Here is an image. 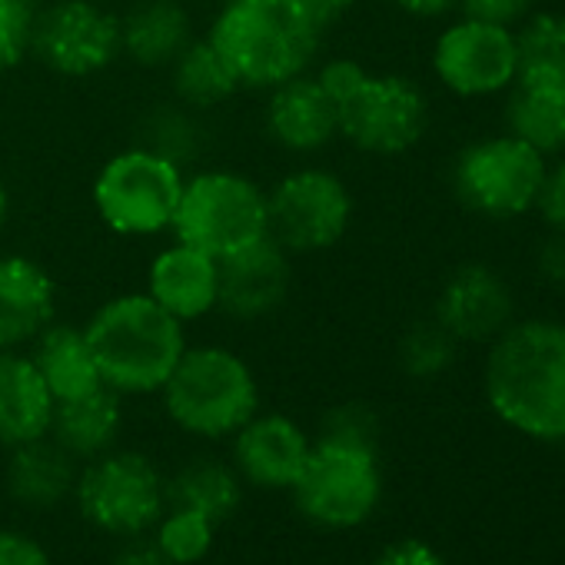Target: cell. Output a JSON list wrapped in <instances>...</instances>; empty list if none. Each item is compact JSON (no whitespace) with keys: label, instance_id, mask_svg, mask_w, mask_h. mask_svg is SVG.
Returning a JSON list of instances; mask_svg holds the SVG:
<instances>
[{"label":"cell","instance_id":"ac0fdd59","mask_svg":"<svg viewBox=\"0 0 565 565\" xmlns=\"http://www.w3.org/2000/svg\"><path fill=\"white\" fill-rule=\"evenodd\" d=\"M310 433L287 413H256L230 436V466L256 489L290 492L310 456Z\"/></svg>","mask_w":565,"mask_h":565},{"label":"cell","instance_id":"836d02e7","mask_svg":"<svg viewBox=\"0 0 565 565\" xmlns=\"http://www.w3.org/2000/svg\"><path fill=\"white\" fill-rule=\"evenodd\" d=\"M532 11H535V0H459V8H456V14L462 18L486 21V24L509 28V31H519Z\"/></svg>","mask_w":565,"mask_h":565},{"label":"cell","instance_id":"484cf974","mask_svg":"<svg viewBox=\"0 0 565 565\" xmlns=\"http://www.w3.org/2000/svg\"><path fill=\"white\" fill-rule=\"evenodd\" d=\"M243 502V479L239 472L213 456H200L177 469L173 479H167V505L170 509H190L206 515L210 522L230 519Z\"/></svg>","mask_w":565,"mask_h":565},{"label":"cell","instance_id":"6da1fadb","mask_svg":"<svg viewBox=\"0 0 565 565\" xmlns=\"http://www.w3.org/2000/svg\"><path fill=\"white\" fill-rule=\"evenodd\" d=\"M200 34L243 94H266L320 64L330 28L303 0H220Z\"/></svg>","mask_w":565,"mask_h":565},{"label":"cell","instance_id":"30bf717a","mask_svg":"<svg viewBox=\"0 0 565 565\" xmlns=\"http://www.w3.org/2000/svg\"><path fill=\"white\" fill-rule=\"evenodd\" d=\"M548 160L509 130L459 147L449 167L456 203L489 223H512L535 210Z\"/></svg>","mask_w":565,"mask_h":565},{"label":"cell","instance_id":"44dd1931","mask_svg":"<svg viewBox=\"0 0 565 565\" xmlns=\"http://www.w3.org/2000/svg\"><path fill=\"white\" fill-rule=\"evenodd\" d=\"M54 396L28 350H0V449L51 436Z\"/></svg>","mask_w":565,"mask_h":565},{"label":"cell","instance_id":"74e56055","mask_svg":"<svg viewBox=\"0 0 565 565\" xmlns=\"http://www.w3.org/2000/svg\"><path fill=\"white\" fill-rule=\"evenodd\" d=\"M114 565H173V562L163 555L157 539L147 532V535L124 539V548L114 555Z\"/></svg>","mask_w":565,"mask_h":565},{"label":"cell","instance_id":"e575fe53","mask_svg":"<svg viewBox=\"0 0 565 565\" xmlns=\"http://www.w3.org/2000/svg\"><path fill=\"white\" fill-rule=\"evenodd\" d=\"M532 276L552 294H565V233L545 230L532 249Z\"/></svg>","mask_w":565,"mask_h":565},{"label":"cell","instance_id":"d6986e66","mask_svg":"<svg viewBox=\"0 0 565 565\" xmlns=\"http://www.w3.org/2000/svg\"><path fill=\"white\" fill-rule=\"evenodd\" d=\"M57 313L61 287L51 266L24 249H0V350H31Z\"/></svg>","mask_w":565,"mask_h":565},{"label":"cell","instance_id":"ba28073f","mask_svg":"<svg viewBox=\"0 0 565 565\" xmlns=\"http://www.w3.org/2000/svg\"><path fill=\"white\" fill-rule=\"evenodd\" d=\"M269 236L294 259L323 256L337 249L356 220V196L350 180L320 163L297 160L266 186Z\"/></svg>","mask_w":565,"mask_h":565},{"label":"cell","instance_id":"7a4b0ae2","mask_svg":"<svg viewBox=\"0 0 565 565\" xmlns=\"http://www.w3.org/2000/svg\"><path fill=\"white\" fill-rule=\"evenodd\" d=\"M482 390L515 433L565 439V320L515 317L486 347Z\"/></svg>","mask_w":565,"mask_h":565},{"label":"cell","instance_id":"8992f818","mask_svg":"<svg viewBox=\"0 0 565 565\" xmlns=\"http://www.w3.org/2000/svg\"><path fill=\"white\" fill-rule=\"evenodd\" d=\"M170 236L223 259L269 236L266 183L236 167H190Z\"/></svg>","mask_w":565,"mask_h":565},{"label":"cell","instance_id":"ab89813d","mask_svg":"<svg viewBox=\"0 0 565 565\" xmlns=\"http://www.w3.org/2000/svg\"><path fill=\"white\" fill-rule=\"evenodd\" d=\"M303 4L333 31L343 18H350L353 11H356V4H360V0H303Z\"/></svg>","mask_w":565,"mask_h":565},{"label":"cell","instance_id":"2e32d148","mask_svg":"<svg viewBox=\"0 0 565 565\" xmlns=\"http://www.w3.org/2000/svg\"><path fill=\"white\" fill-rule=\"evenodd\" d=\"M297 282V259L273 236L220 259V317L263 323L287 307Z\"/></svg>","mask_w":565,"mask_h":565},{"label":"cell","instance_id":"3957f363","mask_svg":"<svg viewBox=\"0 0 565 565\" xmlns=\"http://www.w3.org/2000/svg\"><path fill=\"white\" fill-rule=\"evenodd\" d=\"M297 509L323 529L363 525L383 495L376 456V419L363 406L330 413L327 429L313 439L307 466L290 489Z\"/></svg>","mask_w":565,"mask_h":565},{"label":"cell","instance_id":"ffe728a7","mask_svg":"<svg viewBox=\"0 0 565 565\" xmlns=\"http://www.w3.org/2000/svg\"><path fill=\"white\" fill-rule=\"evenodd\" d=\"M196 34L193 11L183 0H134L120 14V61L163 74Z\"/></svg>","mask_w":565,"mask_h":565},{"label":"cell","instance_id":"8fae6325","mask_svg":"<svg viewBox=\"0 0 565 565\" xmlns=\"http://www.w3.org/2000/svg\"><path fill=\"white\" fill-rule=\"evenodd\" d=\"M74 502L94 529L117 539L153 532L170 509L160 466L147 452L120 446L87 459L77 469Z\"/></svg>","mask_w":565,"mask_h":565},{"label":"cell","instance_id":"8d00e7d4","mask_svg":"<svg viewBox=\"0 0 565 565\" xmlns=\"http://www.w3.org/2000/svg\"><path fill=\"white\" fill-rule=\"evenodd\" d=\"M373 565H446L439 558V552L429 542L419 539H399L390 548H383V555Z\"/></svg>","mask_w":565,"mask_h":565},{"label":"cell","instance_id":"277c9868","mask_svg":"<svg viewBox=\"0 0 565 565\" xmlns=\"http://www.w3.org/2000/svg\"><path fill=\"white\" fill-rule=\"evenodd\" d=\"M81 327L104 386L124 399L157 396L190 343L186 327L143 290L110 294Z\"/></svg>","mask_w":565,"mask_h":565},{"label":"cell","instance_id":"5bb4252c","mask_svg":"<svg viewBox=\"0 0 565 565\" xmlns=\"http://www.w3.org/2000/svg\"><path fill=\"white\" fill-rule=\"evenodd\" d=\"M515 317L519 303L509 276L486 259L449 269L433 303V320L459 347H489Z\"/></svg>","mask_w":565,"mask_h":565},{"label":"cell","instance_id":"603a6c76","mask_svg":"<svg viewBox=\"0 0 565 565\" xmlns=\"http://www.w3.org/2000/svg\"><path fill=\"white\" fill-rule=\"evenodd\" d=\"M8 492L24 509H54L74 495L77 482V459L61 449L51 436L8 449Z\"/></svg>","mask_w":565,"mask_h":565},{"label":"cell","instance_id":"f546056e","mask_svg":"<svg viewBox=\"0 0 565 565\" xmlns=\"http://www.w3.org/2000/svg\"><path fill=\"white\" fill-rule=\"evenodd\" d=\"M459 356V343L429 317L413 323L399 340V366L413 380H439L452 370Z\"/></svg>","mask_w":565,"mask_h":565},{"label":"cell","instance_id":"f35d334b","mask_svg":"<svg viewBox=\"0 0 565 565\" xmlns=\"http://www.w3.org/2000/svg\"><path fill=\"white\" fill-rule=\"evenodd\" d=\"M386 4L409 21H446L456 14L459 0H386Z\"/></svg>","mask_w":565,"mask_h":565},{"label":"cell","instance_id":"83f0119b","mask_svg":"<svg viewBox=\"0 0 565 565\" xmlns=\"http://www.w3.org/2000/svg\"><path fill=\"white\" fill-rule=\"evenodd\" d=\"M502 100V130L529 143L545 160L565 153V97L515 84Z\"/></svg>","mask_w":565,"mask_h":565},{"label":"cell","instance_id":"7402d4cb","mask_svg":"<svg viewBox=\"0 0 565 565\" xmlns=\"http://www.w3.org/2000/svg\"><path fill=\"white\" fill-rule=\"evenodd\" d=\"M124 433V396L100 386L77 399H64L54 406L51 439L67 449L77 462L110 452Z\"/></svg>","mask_w":565,"mask_h":565},{"label":"cell","instance_id":"4fadbf2b","mask_svg":"<svg viewBox=\"0 0 565 565\" xmlns=\"http://www.w3.org/2000/svg\"><path fill=\"white\" fill-rule=\"evenodd\" d=\"M429 71L433 81L456 100L505 97L515 87L519 71L515 31L452 14L433 38Z\"/></svg>","mask_w":565,"mask_h":565},{"label":"cell","instance_id":"e0dca14e","mask_svg":"<svg viewBox=\"0 0 565 565\" xmlns=\"http://www.w3.org/2000/svg\"><path fill=\"white\" fill-rule=\"evenodd\" d=\"M140 290L190 330L220 313V259L170 236L147 259Z\"/></svg>","mask_w":565,"mask_h":565},{"label":"cell","instance_id":"7c38bea8","mask_svg":"<svg viewBox=\"0 0 565 565\" xmlns=\"http://www.w3.org/2000/svg\"><path fill=\"white\" fill-rule=\"evenodd\" d=\"M31 61L61 81H94L120 61V14L104 0H41Z\"/></svg>","mask_w":565,"mask_h":565},{"label":"cell","instance_id":"60d3db41","mask_svg":"<svg viewBox=\"0 0 565 565\" xmlns=\"http://www.w3.org/2000/svg\"><path fill=\"white\" fill-rule=\"evenodd\" d=\"M11 213H14V193H11V183H8L4 170H0V233L8 230Z\"/></svg>","mask_w":565,"mask_h":565},{"label":"cell","instance_id":"d6a6232c","mask_svg":"<svg viewBox=\"0 0 565 565\" xmlns=\"http://www.w3.org/2000/svg\"><path fill=\"white\" fill-rule=\"evenodd\" d=\"M532 213L539 216V223L545 230L565 233V153L548 160L545 180H542V190H539V200H535Z\"/></svg>","mask_w":565,"mask_h":565},{"label":"cell","instance_id":"4316f807","mask_svg":"<svg viewBox=\"0 0 565 565\" xmlns=\"http://www.w3.org/2000/svg\"><path fill=\"white\" fill-rule=\"evenodd\" d=\"M515 51H519L515 84L565 97V14L562 11H532L529 21L515 31Z\"/></svg>","mask_w":565,"mask_h":565},{"label":"cell","instance_id":"1f68e13d","mask_svg":"<svg viewBox=\"0 0 565 565\" xmlns=\"http://www.w3.org/2000/svg\"><path fill=\"white\" fill-rule=\"evenodd\" d=\"M41 0H0V77L31 61Z\"/></svg>","mask_w":565,"mask_h":565},{"label":"cell","instance_id":"d4e9b609","mask_svg":"<svg viewBox=\"0 0 565 565\" xmlns=\"http://www.w3.org/2000/svg\"><path fill=\"white\" fill-rule=\"evenodd\" d=\"M163 74L170 84V100L190 107L193 114H213L243 94L233 71L203 34H196Z\"/></svg>","mask_w":565,"mask_h":565},{"label":"cell","instance_id":"9c48e42d","mask_svg":"<svg viewBox=\"0 0 565 565\" xmlns=\"http://www.w3.org/2000/svg\"><path fill=\"white\" fill-rule=\"evenodd\" d=\"M340 140L373 160H396L413 153L433 124V104L426 87L399 71H373L347 87L337 100Z\"/></svg>","mask_w":565,"mask_h":565},{"label":"cell","instance_id":"f1b7e54d","mask_svg":"<svg viewBox=\"0 0 565 565\" xmlns=\"http://www.w3.org/2000/svg\"><path fill=\"white\" fill-rule=\"evenodd\" d=\"M137 143L170 157L183 170L196 167L206 147V130H203V114H193L190 107L177 100L153 104L140 127H137Z\"/></svg>","mask_w":565,"mask_h":565},{"label":"cell","instance_id":"5b68a950","mask_svg":"<svg viewBox=\"0 0 565 565\" xmlns=\"http://www.w3.org/2000/svg\"><path fill=\"white\" fill-rule=\"evenodd\" d=\"M167 419L206 443L230 439L259 413V380L249 360L230 343H186L170 380L157 393Z\"/></svg>","mask_w":565,"mask_h":565},{"label":"cell","instance_id":"52a82bcc","mask_svg":"<svg viewBox=\"0 0 565 565\" xmlns=\"http://www.w3.org/2000/svg\"><path fill=\"white\" fill-rule=\"evenodd\" d=\"M186 170L170 157L130 143L110 153L90 180V210L97 223L120 239L170 236Z\"/></svg>","mask_w":565,"mask_h":565},{"label":"cell","instance_id":"4dcf8cb0","mask_svg":"<svg viewBox=\"0 0 565 565\" xmlns=\"http://www.w3.org/2000/svg\"><path fill=\"white\" fill-rule=\"evenodd\" d=\"M213 535H216V522H210L206 515L190 512V509H167L163 519L153 529L157 545L163 548V555L173 565H193V562H200L210 552Z\"/></svg>","mask_w":565,"mask_h":565},{"label":"cell","instance_id":"cb8c5ba5","mask_svg":"<svg viewBox=\"0 0 565 565\" xmlns=\"http://www.w3.org/2000/svg\"><path fill=\"white\" fill-rule=\"evenodd\" d=\"M31 360L38 366V373L44 376L54 403L64 399H77L84 393H94L104 386L94 350L84 337L81 323H64L54 320L34 343H31Z\"/></svg>","mask_w":565,"mask_h":565},{"label":"cell","instance_id":"b9f144b4","mask_svg":"<svg viewBox=\"0 0 565 565\" xmlns=\"http://www.w3.org/2000/svg\"><path fill=\"white\" fill-rule=\"evenodd\" d=\"M183 4H190V0H183Z\"/></svg>","mask_w":565,"mask_h":565},{"label":"cell","instance_id":"9a60e30c","mask_svg":"<svg viewBox=\"0 0 565 565\" xmlns=\"http://www.w3.org/2000/svg\"><path fill=\"white\" fill-rule=\"evenodd\" d=\"M263 137L290 160H320L340 140V114L317 74H300L259 94Z\"/></svg>","mask_w":565,"mask_h":565},{"label":"cell","instance_id":"d590c367","mask_svg":"<svg viewBox=\"0 0 565 565\" xmlns=\"http://www.w3.org/2000/svg\"><path fill=\"white\" fill-rule=\"evenodd\" d=\"M0 565H54V558L34 535L0 529Z\"/></svg>","mask_w":565,"mask_h":565}]
</instances>
